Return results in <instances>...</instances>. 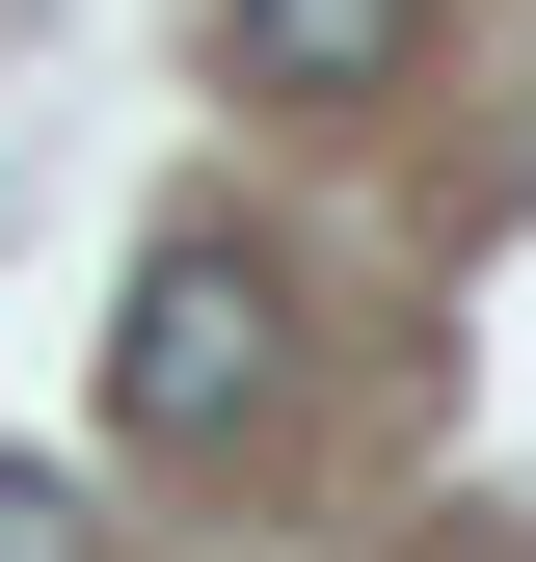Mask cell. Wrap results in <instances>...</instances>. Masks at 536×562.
<instances>
[{"label":"cell","mask_w":536,"mask_h":562,"mask_svg":"<svg viewBox=\"0 0 536 562\" xmlns=\"http://www.w3.org/2000/svg\"><path fill=\"white\" fill-rule=\"evenodd\" d=\"M268 375H295V295H268V241H242V215H188V241L108 295V429H134V456H242V429H268Z\"/></svg>","instance_id":"6da1fadb"},{"label":"cell","mask_w":536,"mask_h":562,"mask_svg":"<svg viewBox=\"0 0 536 562\" xmlns=\"http://www.w3.org/2000/svg\"><path fill=\"white\" fill-rule=\"evenodd\" d=\"M402 27H429V0H215V54L268 108H322V81H402Z\"/></svg>","instance_id":"7a4b0ae2"},{"label":"cell","mask_w":536,"mask_h":562,"mask_svg":"<svg viewBox=\"0 0 536 562\" xmlns=\"http://www.w3.org/2000/svg\"><path fill=\"white\" fill-rule=\"evenodd\" d=\"M0 562H81V482L54 456H0Z\"/></svg>","instance_id":"3957f363"}]
</instances>
